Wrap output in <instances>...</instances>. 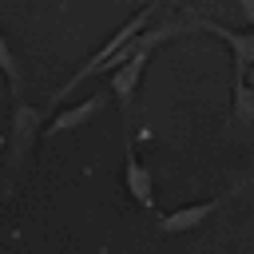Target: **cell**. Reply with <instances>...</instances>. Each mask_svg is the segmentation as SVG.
Returning <instances> with one entry per match:
<instances>
[{"label":"cell","instance_id":"13","mask_svg":"<svg viewBox=\"0 0 254 254\" xmlns=\"http://www.w3.org/2000/svg\"><path fill=\"white\" fill-rule=\"evenodd\" d=\"M171 4H179V0H171Z\"/></svg>","mask_w":254,"mask_h":254},{"label":"cell","instance_id":"5","mask_svg":"<svg viewBox=\"0 0 254 254\" xmlns=\"http://www.w3.org/2000/svg\"><path fill=\"white\" fill-rule=\"evenodd\" d=\"M123 183H127V194L139 202V206H155V179H151V167L131 151L127 143V155H123Z\"/></svg>","mask_w":254,"mask_h":254},{"label":"cell","instance_id":"3","mask_svg":"<svg viewBox=\"0 0 254 254\" xmlns=\"http://www.w3.org/2000/svg\"><path fill=\"white\" fill-rule=\"evenodd\" d=\"M36 127H40V107L16 99V111H12V139H8V147H12V163H16V167L28 159L32 143H36V135H40Z\"/></svg>","mask_w":254,"mask_h":254},{"label":"cell","instance_id":"9","mask_svg":"<svg viewBox=\"0 0 254 254\" xmlns=\"http://www.w3.org/2000/svg\"><path fill=\"white\" fill-rule=\"evenodd\" d=\"M234 119L254 127V91H250L242 79H234Z\"/></svg>","mask_w":254,"mask_h":254},{"label":"cell","instance_id":"12","mask_svg":"<svg viewBox=\"0 0 254 254\" xmlns=\"http://www.w3.org/2000/svg\"><path fill=\"white\" fill-rule=\"evenodd\" d=\"M4 147H8V135H0V151H4Z\"/></svg>","mask_w":254,"mask_h":254},{"label":"cell","instance_id":"2","mask_svg":"<svg viewBox=\"0 0 254 254\" xmlns=\"http://www.w3.org/2000/svg\"><path fill=\"white\" fill-rule=\"evenodd\" d=\"M155 12H159V4H147V8H139V12H135L127 24H123V28H115V36H111V40H107L99 52H91V56H87V64H79V67H75V75H71V79H67V83H64V87L52 95V103L67 99V95H71L79 83H87L91 75H99V71H103V67H107V64H111V60H115V56H119V52H123V48H127L135 36H139V32H147V28H151V16H155Z\"/></svg>","mask_w":254,"mask_h":254},{"label":"cell","instance_id":"8","mask_svg":"<svg viewBox=\"0 0 254 254\" xmlns=\"http://www.w3.org/2000/svg\"><path fill=\"white\" fill-rule=\"evenodd\" d=\"M0 71L8 75V87H12V91H16V99H20V60H16L12 44L4 40V32H0Z\"/></svg>","mask_w":254,"mask_h":254},{"label":"cell","instance_id":"10","mask_svg":"<svg viewBox=\"0 0 254 254\" xmlns=\"http://www.w3.org/2000/svg\"><path fill=\"white\" fill-rule=\"evenodd\" d=\"M234 4H238V12H242L250 24H254V0H234Z\"/></svg>","mask_w":254,"mask_h":254},{"label":"cell","instance_id":"14","mask_svg":"<svg viewBox=\"0 0 254 254\" xmlns=\"http://www.w3.org/2000/svg\"><path fill=\"white\" fill-rule=\"evenodd\" d=\"M64 4H67V0H64Z\"/></svg>","mask_w":254,"mask_h":254},{"label":"cell","instance_id":"4","mask_svg":"<svg viewBox=\"0 0 254 254\" xmlns=\"http://www.w3.org/2000/svg\"><path fill=\"white\" fill-rule=\"evenodd\" d=\"M198 28H206L222 44H230V52H234V79H242L254 67V32H234V28H222L214 20H198Z\"/></svg>","mask_w":254,"mask_h":254},{"label":"cell","instance_id":"7","mask_svg":"<svg viewBox=\"0 0 254 254\" xmlns=\"http://www.w3.org/2000/svg\"><path fill=\"white\" fill-rule=\"evenodd\" d=\"M214 198L210 202H194V206H183V210H171V214H163L159 218V230L163 234H183V230H194L198 222H206L210 214H214Z\"/></svg>","mask_w":254,"mask_h":254},{"label":"cell","instance_id":"1","mask_svg":"<svg viewBox=\"0 0 254 254\" xmlns=\"http://www.w3.org/2000/svg\"><path fill=\"white\" fill-rule=\"evenodd\" d=\"M171 36H179V24H159V28L139 32V36H135V44H131V52H127V60L111 71V95L119 99L123 115H127V107H131V95H135V87H139L143 71H147L151 52H155L163 40H171Z\"/></svg>","mask_w":254,"mask_h":254},{"label":"cell","instance_id":"6","mask_svg":"<svg viewBox=\"0 0 254 254\" xmlns=\"http://www.w3.org/2000/svg\"><path fill=\"white\" fill-rule=\"evenodd\" d=\"M107 107V95H91V99H83L79 107H64L48 127H44V139H52V135H64V131H71V127H79V123H87L91 115H99Z\"/></svg>","mask_w":254,"mask_h":254},{"label":"cell","instance_id":"11","mask_svg":"<svg viewBox=\"0 0 254 254\" xmlns=\"http://www.w3.org/2000/svg\"><path fill=\"white\" fill-rule=\"evenodd\" d=\"M242 83H246V87H250V91H254V67H250V71H246V75H242Z\"/></svg>","mask_w":254,"mask_h":254}]
</instances>
